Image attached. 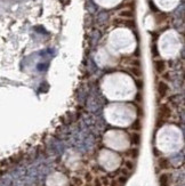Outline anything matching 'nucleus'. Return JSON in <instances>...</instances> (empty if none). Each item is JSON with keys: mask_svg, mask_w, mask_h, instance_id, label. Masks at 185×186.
Segmentation results:
<instances>
[{"mask_svg": "<svg viewBox=\"0 0 185 186\" xmlns=\"http://www.w3.org/2000/svg\"><path fill=\"white\" fill-rule=\"evenodd\" d=\"M171 115H173V110H171V107H170L169 104L168 103L159 104V106L157 109V118L158 119H162L164 121H168Z\"/></svg>", "mask_w": 185, "mask_h": 186, "instance_id": "f257e3e1", "label": "nucleus"}, {"mask_svg": "<svg viewBox=\"0 0 185 186\" xmlns=\"http://www.w3.org/2000/svg\"><path fill=\"white\" fill-rule=\"evenodd\" d=\"M169 92V86L168 83L164 82V80H160L157 86V102L160 104L161 101H164Z\"/></svg>", "mask_w": 185, "mask_h": 186, "instance_id": "f03ea898", "label": "nucleus"}, {"mask_svg": "<svg viewBox=\"0 0 185 186\" xmlns=\"http://www.w3.org/2000/svg\"><path fill=\"white\" fill-rule=\"evenodd\" d=\"M153 64L155 71L159 73V74H162L166 71V62H164V60H155L153 62Z\"/></svg>", "mask_w": 185, "mask_h": 186, "instance_id": "7ed1b4c3", "label": "nucleus"}, {"mask_svg": "<svg viewBox=\"0 0 185 186\" xmlns=\"http://www.w3.org/2000/svg\"><path fill=\"white\" fill-rule=\"evenodd\" d=\"M159 184L160 186H170V174L164 173L159 176Z\"/></svg>", "mask_w": 185, "mask_h": 186, "instance_id": "20e7f679", "label": "nucleus"}, {"mask_svg": "<svg viewBox=\"0 0 185 186\" xmlns=\"http://www.w3.org/2000/svg\"><path fill=\"white\" fill-rule=\"evenodd\" d=\"M158 165L159 167L162 169V170H166V169H169L171 165H170V162H169V160L167 159V158H164V156H161V158H159V161H158Z\"/></svg>", "mask_w": 185, "mask_h": 186, "instance_id": "39448f33", "label": "nucleus"}, {"mask_svg": "<svg viewBox=\"0 0 185 186\" xmlns=\"http://www.w3.org/2000/svg\"><path fill=\"white\" fill-rule=\"evenodd\" d=\"M135 15V13L130 9H125V11H121L119 13V17L121 18H126V20H132Z\"/></svg>", "mask_w": 185, "mask_h": 186, "instance_id": "423d86ee", "label": "nucleus"}, {"mask_svg": "<svg viewBox=\"0 0 185 186\" xmlns=\"http://www.w3.org/2000/svg\"><path fill=\"white\" fill-rule=\"evenodd\" d=\"M130 129L134 131H139L142 129V124H141V120L139 119H136L133 122V124L130 126Z\"/></svg>", "mask_w": 185, "mask_h": 186, "instance_id": "0eeeda50", "label": "nucleus"}, {"mask_svg": "<svg viewBox=\"0 0 185 186\" xmlns=\"http://www.w3.org/2000/svg\"><path fill=\"white\" fill-rule=\"evenodd\" d=\"M130 138H132V143L134 145H139V143H141V135L138 133H133L130 135Z\"/></svg>", "mask_w": 185, "mask_h": 186, "instance_id": "6e6552de", "label": "nucleus"}, {"mask_svg": "<svg viewBox=\"0 0 185 186\" xmlns=\"http://www.w3.org/2000/svg\"><path fill=\"white\" fill-rule=\"evenodd\" d=\"M123 165H125V169H127V170H129V171H132L134 169V162L132 160L125 161V162H123Z\"/></svg>", "mask_w": 185, "mask_h": 186, "instance_id": "1a4fd4ad", "label": "nucleus"}, {"mask_svg": "<svg viewBox=\"0 0 185 186\" xmlns=\"http://www.w3.org/2000/svg\"><path fill=\"white\" fill-rule=\"evenodd\" d=\"M132 72H133L136 77H141V75H142V72H141V70H139L138 67H133V69H132Z\"/></svg>", "mask_w": 185, "mask_h": 186, "instance_id": "9d476101", "label": "nucleus"}, {"mask_svg": "<svg viewBox=\"0 0 185 186\" xmlns=\"http://www.w3.org/2000/svg\"><path fill=\"white\" fill-rule=\"evenodd\" d=\"M135 82L137 84V88H138V89H142V88H143V81H142V80H135Z\"/></svg>", "mask_w": 185, "mask_h": 186, "instance_id": "9b49d317", "label": "nucleus"}, {"mask_svg": "<svg viewBox=\"0 0 185 186\" xmlns=\"http://www.w3.org/2000/svg\"><path fill=\"white\" fill-rule=\"evenodd\" d=\"M135 99H136V101H138V102H141V101H142V98H141V94L139 93L137 94V95H136V97H135Z\"/></svg>", "mask_w": 185, "mask_h": 186, "instance_id": "f8f14e48", "label": "nucleus"}]
</instances>
